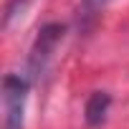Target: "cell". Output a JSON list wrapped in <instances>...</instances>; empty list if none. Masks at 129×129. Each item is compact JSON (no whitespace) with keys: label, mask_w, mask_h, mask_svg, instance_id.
<instances>
[{"label":"cell","mask_w":129,"mask_h":129,"mask_svg":"<svg viewBox=\"0 0 129 129\" xmlns=\"http://www.w3.org/2000/svg\"><path fill=\"white\" fill-rule=\"evenodd\" d=\"M30 79L25 74L3 76V129H25V104L30 94Z\"/></svg>","instance_id":"7a4b0ae2"},{"label":"cell","mask_w":129,"mask_h":129,"mask_svg":"<svg viewBox=\"0 0 129 129\" xmlns=\"http://www.w3.org/2000/svg\"><path fill=\"white\" fill-rule=\"evenodd\" d=\"M63 36H66V25L63 23H46L38 28L36 38H33V46H30V53H28V69H25V76L30 81H38L48 63L53 61V53L58 51Z\"/></svg>","instance_id":"6da1fadb"},{"label":"cell","mask_w":129,"mask_h":129,"mask_svg":"<svg viewBox=\"0 0 129 129\" xmlns=\"http://www.w3.org/2000/svg\"><path fill=\"white\" fill-rule=\"evenodd\" d=\"M109 106H111V96L106 91H94L89 99H86V106H84V119L89 126H101L106 121V114H109Z\"/></svg>","instance_id":"3957f363"},{"label":"cell","mask_w":129,"mask_h":129,"mask_svg":"<svg viewBox=\"0 0 129 129\" xmlns=\"http://www.w3.org/2000/svg\"><path fill=\"white\" fill-rule=\"evenodd\" d=\"M30 3L33 0H8L5 3V13H3V25H10L18 15H23Z\"/></svg>","instance_id":"5b68a950"},{"label":"cell","mask_w":129,"mask_h":129,"mask_svg":"<svg viewBox=\"0 0 129 129\" xmlns=\"http://www.w3.org/2000/svg\"><path fill=\"white\" fill-rule=\"evenodd\" d=\"M109 0H81V10H79V18L89 25V20H94L104 8H106Z\"/></svg>","instance_id":"277c9868"}]
</instances>
